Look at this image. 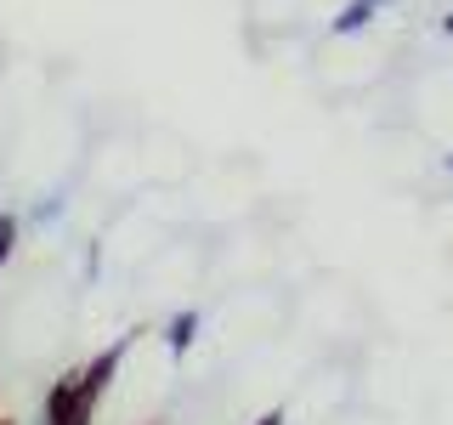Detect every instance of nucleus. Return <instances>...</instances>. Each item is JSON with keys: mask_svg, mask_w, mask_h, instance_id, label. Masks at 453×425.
Wrapping results in <instances>:
<instances>
[{"mask_svg": "<svg viewBox=\"0 0 453 425\" xmlns=\"http://www.w3.org/2000/svg\"><path fill=\"white\" fill-rule=\"evenodd\" d=\"M0 425H12V420H0Z\"/></svg>", "mask_w": 453, "mask_h": 425, "instance_id": "nucleus-10", "label": "nucleus"}, {"mask_svg": "<svg viewBox=\"0 0 453 425\" xmlns=\"http://www.w3.org/2000/svg\"><path fill=\"white\" fill-rule=\"evenodd\" d=\"M198 329H204V318H198V306H176V312H170V318H165V352H170V358H188V352L198 346Z\"/></svg>", "mask_w": 453, "mask_h": 425, "instance_id": "nucleus-3", "label": "nucleus"}, {"mask_svg": "<svg viewBox=\"0 0 453 425\" xmlns=\"http://www.w3.org/2000/svg\"><path fill=\"white\" fill-rule=\"evenodd\" d=\"M125 352H131V335H119L113 346H103L91 363L80 368V391L91 397V403H103V397H108V386L119 380V363H125Z\"/></svg>", "mask_w": 453, "mask_h": 425, "instance_id": "nucleus-2", "label": "nucleus"}, {"mask_svg": "<svg viewBox=\"0 0 453 425\" xmlns=\"http://www.w3.org/2000/svg\"><path fill=\"white\" fill-rule=\"evenodd\" d=\"M448 170H453V153H448Z\"/></svg>", "mask_w": 453, "mask_h": 425, "instance_id": "nucleus-9", "label": "nucleus"}, {"mask_svg": "<svg viewBox=\"0 0 453 425\" xmlns=\"http://www.w3.org/2000/svg\"><path fill=\"white\" fill-rule=\"evenodd\" d=\"M63 216H68V198H63V193H40V198H35V210L23 216V227H28V233H51V227L63 221Z\"/></svg>", "mask_w": 453, "mask_h": 425, "instance_id": "nucleus-5", "label": "nucleus"}, {"mask_svg": "<svg viewBox=\"0 0 453 425\" xmlns=\"http://www.w3.org/2000/svg\"><path fill=\"white\" fill-rule=\"evenodd\" d=\"M23 233H28V227H23V216H18V210H6V205H0V273L12 267V255H18V244H23Z\"/></svg>", "mask_w": 453, "mask_h": 425, "instance_id": "nucleus-6", "label": "nucleus"}, {"mask_svg": "<svg viewBox=\"0 0 453 425\" xmlns=\"http://www.w3.org/2000/svg\"><path fill=\"white\" fill-rule=\"evenodd\" d=\"M380 6H386V0H380Z\"/></svg>", "mask_w": 453, "mask_h": 425, "instance_id": "nucleus-11", "label": "nucleus"}, {"mask_svg": "<svg viewBox=\"0 0 453 425\" xmlns=\"http://www.w3.org/2000/svg\"><path fill=\"white\" fill-rule=\"evenodd\" d=\"M40 425H96V403L80 391V368H68V375H57L46 386Z\"/></svg>", "mask_w": 453, "mask_h": 425, "instance_id": "nucleus-1", "label": "nucleus"}, {"mask_svg": "<svg viewBox=\"0 0 453 425\" xmlns=\"http://www.w3.org/2000/svg\"><path fill=\"white\" fill-rule=\"evenodd\" d=\"M374 18H380V0H346V6L329 18V35H363Z\"/></svg>", "mask_w": 453, "mask_h": 425, "instance_id": "nucleus-4", "label": "nucleus"}, {"mask_svg": "<svg viewBox=\"0 0 453 425\" xmlns=\"http://www.w3.org/2000/svg\"><path fill=\"white\" fill-rule=\"evenodd\" d=\"M436 28H442V35H448V40H453V12H448V18H442V23H436Z\"/></svg>", "mask_w": 453, "mask_h": 425, "instance_id": "nucleus-8", "label": "nucleus"}, {"mask_svg": "<svg viewBox=\"0 0 453 425\" xmlns=\"http://www.w3.org/2000/svg\"><path fill=\"white\" fill-rule=\"evenodd\" d=\"M255 425H289V420H283V408H266V414L255 420Z\"/></svg>", "mask_w": 453, "mask_h": 425, "instance_id": "nucleus-7", "label": "nucleus"}]
</instances>
